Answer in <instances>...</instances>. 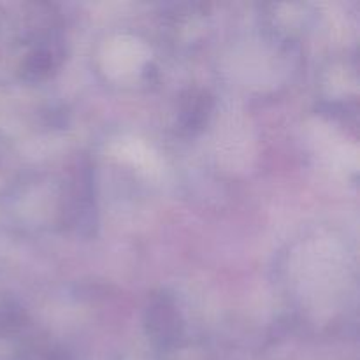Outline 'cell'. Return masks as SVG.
Instances as JSON below:
<instances>
[]
</instances>
